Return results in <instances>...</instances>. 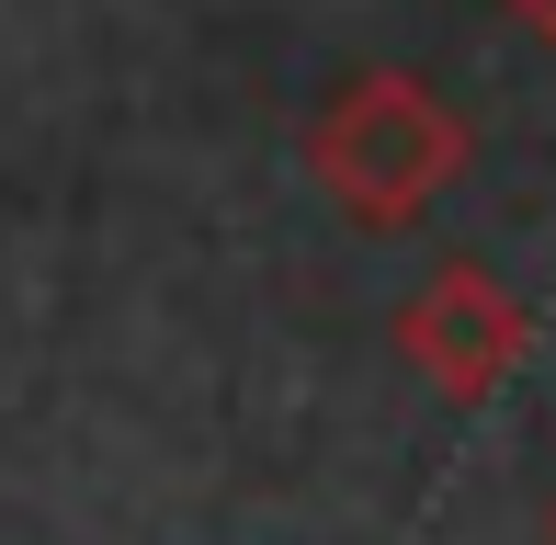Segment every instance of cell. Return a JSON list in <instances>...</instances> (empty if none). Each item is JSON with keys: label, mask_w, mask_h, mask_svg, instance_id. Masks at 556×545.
<instances>
[{"label": "cell", "mask_w": 556, "mask_h": 545, "mask_svg": "<svg viewBox=\"0 0 556 545\" xmlns=\"http://www.w3.org/2000/svg\"><path fill=\"white\" fill-rule=\"evenodd\" d=\"M545 534H556V523H545Z\"/></svg>", "instance_id": "obj_4"}, {"label": "cell", "mask_w": 556, "mask_h": 545, "mask_svg": "<svg viewBox=\"0 0 556 545\" xmlns=\"http://www.w3.org/2000/svg\"><path fill=\"white\" fill-rule=\"evenodd\" d=\"M500 12H511L522 35H545V46H556V0H500Z\"/></svg>", "instance_id": "obj_3"}, {"label": "cell", "mask_w": 556, "mask_h": 545, "mask_svg": "<svg viewBox=\"0 0 556 545\" xmlns=\"http://www.w3.org/2000/svg\"><path fill=\"white\" fill-rule=\"evenodd\" d=\"M307 170H318V193H330L352 228L397 239V228H420L454 193L466 114H454L420 68H352L330 103L307 114Z\"/></svg>", "instance_id": "obj_1"}, {"label": "cell", "mask_w": 556, "mask_h": 545, "mask_svg": "<svg viewBox=\"0 0 556 545\" xmlns=\"http://www.w3.org/2000/svg\"><path fill=\"white\" fill-rule=\"evenodd\" d=\"M397 353H409L443 398H500V386L522 376V353H534V318H522V295L500 284L489 262H443L432 284L397 307Z\"/></svg>", "instance_id": "obj_2"}]
</instances>
